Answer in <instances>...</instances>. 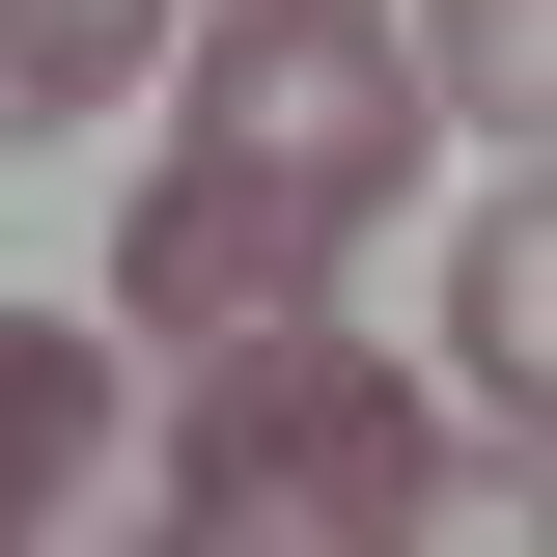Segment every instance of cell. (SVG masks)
Here are the masks:
<instances>
[{
	"instance_id": "1",
	"label": "cell",
	"mask_w": 557,
	"mask_h": 557,
	"mask_svg": "<svg viewBox=\"0 0 557 557\" xmlns=\"http://www.w3.org/2000/svg\"><path fill=\"white\" fill-rule=\"evenodd\" d=\"M446 502V391L362 335H223L196 418H168V530L196 557H391Z\"/></svg>"
},
{
	"instance_id": "2",
	"label": "cell",
	"mask_w": 557,
	"mask_h": 557,
	"mask_svg": "<svg viewBox=\"0 0 557 557\" xmlns=\"http://www.w3.org/2000/svg\"><path fill=\"white\" fill-rule=\"evenodd\" d=\"M418 28L391 0H196V139H168V196H251L278 251H362L418 196Z\"/></svg>"
},
{
	"instance_id": "3",
	"label": "cell",
	"mask_w": 557,
	"mask_h": 557,
	"mask_svg": "<svg viewBox=\"0 0 557 557\" xmlns=\"http://www.w3.org/2000/svg\"><path fill=\"white\" fill-rule=\"evenodd\" d=\"M0 557H196L168 446L112 418V335H57V307H0Z\"/></svg>"
},
{
	"instance_id": "4",
	"label": "cell",
	"mask_w": 557,
	"mask_h": 557,
	"mask_svg": "<svg viewBox=\"0 0 557 557\" xmlns=\"http://www.w3.org/2000/svg\"><path fill=\"white\" fill-rule=\"evenodd\" d=\"M112 307H139L168 362H223V335H307V307H335V251H278L251 196H139V223H112Z\"/></svg>"
},
{
	"instance_id": "5",
	"label": "cell",
	"mask_w": 557,
	"mask_h": 557,
	"mask_svg": "<svg viewBox=\"0 0 557 557\" xmlns=\"http://www.w3.org/2000/svg\"><path fill=\"white\" fill-rule=\"evenodd\" d=\"M168 28H196V0H0V139H84Z\"/></svg>"
},
{
	"instance_id": "6",
	"label": "cell",
	"mask_w": 557,
	"mask_h": 557,
	"mask_svg": "<svg viewBox=\"0 0 557 557\" xmlns=\"http://www.w3.org/2000/svg\"><path fill=\"white\" fill-rule=\"evenodd\" d=\"M446 362H474V418L530 446V391H557V251H530V196H502L474 251H446Z\"/></svg>"
},
{
	"instance_id": "7",
	"label": "cell",
	"mask_w": 557,
	"mask_h": 557,
	"mask_svg": "<svg viewBox=\"0 0 557 557\" xmlns=\"http://www.w3.org/2000/svg\"><path fill=\"white\" fill-rule=\"evenodd\" d=\"M418 112H474V139H530L557 112V0H446V84Z\"/></svg>"
},
{
	"instance_id": "8",
	"label": "cell",
	"mask_w": 557,
	"mask_h": 557,
	"mask_svg": "<svg viewBox=\"0 0 557 557\" xmlns=\"http://www.w3.org/2000/svg\"><path fill=\"white\" fill-rule=\"evenodd\" d=\"M391 557H530V446H502V418H474V446H446V502H418Z\"/></svg>"
}]
</instances>
